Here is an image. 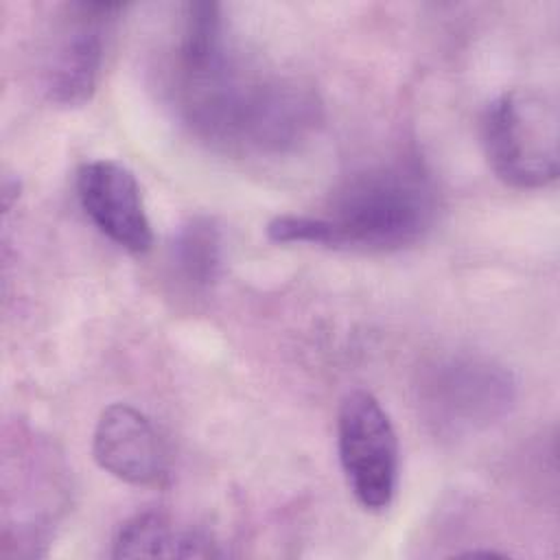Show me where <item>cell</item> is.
<instances>
[{"instance_id": "6da1fadb", "label": "cell", "mask_w": 560, "mask_h": 560, "mask_svg": "<svg viewBox=\"0 0 560 560\" xmlns=\"http://www.w3.org/2000/svg\"><path fill=\"white\" fill-rule=\"evenodd\" d=\"M173 66L182 120L208 144L230 153H284L322 120L317 92L295 77L252 68L232 48L221 7L188 2Z\"/></svg>"}, {"instance_id": "7a4b0ae2", "label": "cell", "mask_w": 560, "mask_h": 560, "mask_svg": "<svg viewBox=\"0 0 560 560\" xmlns=\"http://www.w3.org/2000/svg\"><path fill=\"white\" fill-rule=\"evenodd\" d=\"M438 192L416 158H396L346 177L324 214H280L267 223L273 243H311L332 249L394 252L431 230Z\"/></svg>"}, {"instance_id": "3957f363", "label": "cell", "mask_w": 560, "mask_h": 560, "mask_svg": "<svg viewBox=\"0 0 560 560\" xmlns=\"http://www.w3.org/2000/svg\"><path fill=\"white\" fill-rule=\"evenodd\" d=\"M556 98L529 88L499 94L483 114L481 138L494 175L512 188H545L556 182L558 158Z\"/></svg>"}, {"instance_id": "277c9868", "label": "cell", "mask_w": 560, "mask_h": 560, "mask_svg": "<svg viewBox=\"0 0 560 560\" xmlns=\"http://www.w3.org/2000/svg\"><path fill=\"white\" fill-rule=\"evenodd\" d=\"M516 398L512 372L490 357L451 352L420 378V409L442 435H466L503 418Z\"/></svg>"}, {"instance_id": "5b68a950", "label": "cell", "mask_w": 560, "mask_h": 560, "mask_svg": "<svg viewBox=\"0 0 560 560\" xmlns=\"http://www.w3.org/2000/svg\"><path fill=\"white\" fill-rule=\"evenodd\" d=\"M337 451L346 481L361 508L383 512L398 488V438L381 400L350 392L337 413Z\"/></svg>"}, {"instance_id": "8992f818", "label": "cell", "mask_w": 560, "mask_h": 560, "mask_svg": "<svg viewBox=\"0 0 560 560\" xmlns=\"http://www.w3.org/2000/svg\"><path fill=\"white\" fill-rule=\"evenodd\" d=\"M122 9L112 2L61 7L44 66V90L52 103L79 107L92 98L103 72L107 33Z\"/></svg>"}, {"instance_id": "52a82bcc", "label": "cell", "mask_w": 560, "mask_h": 560, "mask_svg": "<svg viewBox=\"0 0 560 560\" xmlns=\"http://www.w3.org/2000/svg\"><path fill=\"white\" fill-rule=\"evenodd\" d=\"M77 197L85 217L112 243L131 254L153 245V230L136 175L116 160L83 162L74 177Z\"/></svg>"}, {"instance_id": "ba28073f", "label": "cell", "mask_w": 560, "mask_h": 560, "mask_svg": "<svg viewBox=\"0 0 560 560\" xmlns=\"http://www.w3.org/2000/svg\"><path fill=\"white\" fill-rule=\"evenodd\" d=\"M96 464L131 486H162L171 475L168 448L149 416L127 402L107 405L92 433Z\"/></svg>"}, {"instance_id": "9c48e42d", "label": "cell", "mask_w": 560, "mask_h": 560, "mask_svg": "<svg viewBox=\"0 0 560 560\" xmlns=\"http://www.w3.org/2000/svg\"><path fill=\"white\" fill-rule=\"evenodd\" d=\"M223 551L197 529L177 527L162 512L127 518L114 538L112 558H214Z\"/></svg>"}, {"instance_id": "30bf717a", "label": "cell", "mask_w": 560, "mask_h": 560, "mask_svg": "<svg viewBox=\"0 0 560 560\" xmlns=\"http://www.w3.org/2000/svg\"><path fill=\"white\" fill-rule=\"evenodd\" d=\"M168 260L182 284L192 291L210 289L221 273L223 247L221 232L210 217H190L184 221L173 241Z\"/></svg>"}]
</instances>
